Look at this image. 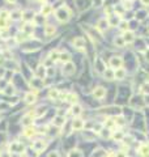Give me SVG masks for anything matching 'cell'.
<instances>
[{"mask_svg":"<svg viewBox=\"0 0 149 157\" xmlns=\"http://www.w3.org/2000/svg\"><path fill=\"white\" fill-rule=\"evenodd\" d=\"M21 16H22V13H21L20 11H13V12L11 13V19H12V20H20Z\"/></svg>","mask_w":149,"mask_h":157,"instance_id":"cell-34","label":"cell"},{"mask_svg":"<svg viewBox=\"0 0 149 157\" xmlns=\"http://www.w3.org/2000/svg\"><path fill=\"white\" fill-rule=\"evenodd\" d=\"M39 1H46V0H39Z\"/></svg>","mask_w":149,"mask_h":157,"instance_id":"cell-47","label":"cell"},{"mask_svg":"<svg viewBox=\"0 0 149 157\" xmlns=\"http://www.w3.org/2000/svg\"><path fill=\"white\" fill-rule=\"evenodd\" d=\"M53 12V7H51L50 4H45V5H42V9H41V14L42 16H48V14Z\"/></svg>","mask_w":149,"mask_h":157,"instance_id":"cell-19","label":"cell"},{"mask_svg":"<svg viewBox=\"0 0 149 157\" xmlns=\"http://www.w3.org/2000/svg\"><path fill=\"white\" fill-rule=\"evenodd\" d=\"M71 113H72V115H73L75 118H78V117L81 115V113H83V107H81L78 104L72 105V107H71Z\"/></svg>","mask_w":149,"mask_h":157,"instance_id":"cell-14","label":"cell"},{"mask_svg":"<svg viewBox=\"0 0 149 157\" xmlns=\"http://www.w3.org/2000/svg\"><path fill=\"white\" fill-rule=\"evenodd\" d=\"M4 93H5V94H8V96H12V94H13V93H14V89H13V86H12V85H8L7 88H5Z\"/></svg>","mask_w":149,"mask_h":157,"instance_id":"cell-37","label":"cell"},{"mask_svg":"<svg viewBox=\"0 0 149 157\" xmlns=\"http://www.w3.org/2000/svg\"><path fill=\"white\" fill-rule=\"evenodd\" d=\"M141 4L145 7H149V0H141Z\"/></svg>","mask_w":149,"mask_h":157,"instance_id":"cell-43","label":"cell"},{"mask_svg":"<svg viewBox=\"0 0 149 157\" xmlns=\"http://www.w3.org/2000/svg\"><path fill=\"white\" fill-rule=\"evenodd\" d=\"M54 33H55V26L54 25H46L45 26V34H46L47 37L54 35Z\"/></svg>","mask_w":149,"mask_h":157,"instance_id":"cell-26","label":"cell"},{"mask_svg":"<svg viewBox=\"0 0 149 157\" xmlns=\"http://www.w3.org/2000/svg\"><path fill=\"white\" fill-rule=\"evenodd\" d=\"M9 151L12 153H24L25 152V147H24L21 143H19V141H14V143L11 144Z\"/></svg>","mask_w":149,"mask_h":157,"instance_id":"cell-5","label":"cell"},{"mask_svg":"<svg viewBox=\"0 0 149 157\" xmlns=\"http://www.w3.org/2000/svg\"><path fill=\"white\" fill-rule=\"evenodd\" d=\"M45 113H46V107H45V106H39L37 110L33 113V117H41L42 114H45Z\"/></svg>","mask_w":149,"mask_h":157,"instance_id":"cell-32","label":"cell"},{"mask_svg":"<svg viewBox=\"0 0 149 157\" xmlns=\"http://www.w3.org/2000/svg\"><path fill=\"white\" fill-rule=\"evenodd\" d=\"M127 76V71L123 67L115 69V80H123Z\"/></svg>","mask_w":149,"mask_h":157,"instance_id":"cell-15","label":"cell"},{"mask_svg":"<svg viewBox=\"0 0 149 157\" xmlns=\"http://www.w3.org/2000/svg\"><path fill=\"white\" fill-rule=\"evenodd\" d=\"M59 96H60V92L58 89H55V88L50 89V92H48V97H50L51 99H58V98H59Z\"/></svg>","mask_w":149,"mask_h":157,"instance_id":"cell-27","label":"cell"},{"mask_svg":"<svg viewBox=\"0 0 149 157\" xmlns=\"http://www.w3.org/2000/svg\"><path fill=\"white\" fill-rule=\"evenodd\" d=\"M124 136H126V135H124L122 131H117V132L112 131V136L111 138L114 139V140H117V141H123Z\"/></svg>","mask_w":149,"mask_h":157,"instance_id":"cell-24","label":"cell"},{"mask_svg":"<svg viewBox=\"0 0 149 157\" xmlns=\"http://www.w3.org/2000/svg\"><path fill=\"white\" fill-rule=\"evenodd\" d=\"M123 141H124V144H127V145H128V144H131L133 141V138L131 136V135H128V136H124Z\"/></svg>","mask_w":149,"mask_h":157,"instance_id":"cell-39","label":"cell"},{"mask_svg":"<svg viewBox=\"0 0 149 157\" xmlns=\"http://www.w3.org/2000/svg\"><path fill=\"white\" fill-rule=\"evenodd\" d=\"M145 59H147L148 62H149V49H148L147 51H145Z\"/></svg>","mask_w":149,"mask_h":157,"instance_id":"cell-44","label":"cell"},{"mask_svg":"<svg viewBox=\"0 0 149 157\" xmlns=\"http://www.w3.org/2000/svg\"><path fill=\"white\" fill-rule=\"evenodd\" d=\"M140 89H141V93H144L145 96L149 94V84L148 83H144L141 86H140Z\"/></svg>","mask_w":149,"mask_h":157,"instance_id":"cell-35","label":"cell"},{"mask_svg":"<svg viewBox=\"0 0 149 157\" xmlns=\"http://www.w3.org/2000/svg\"><path fill=\"white\" fill-rule=\"evenodd\" d=\"M46 71H47V68L45 67V66H38L37 71H35V75H37L38 78H43L46 76Z\"/></svg>","mask_w":149,"mask_h":157,"instance_id":"cell-18","label":"cell"},{"mask_svg":"<svg viewBox=\"0 0 149 157\" xmlns=\"http://www.w3.org/2000/svg\"><path fill=\"white\" fill-rule=\"evenodd\" d=\"M32 148H33V149H34L37 153H39V152H42V151L46 148V143H45L43 140H35L34 143H33Z\"/></svg>","mask_w":149,"mask_h":157,"instance_id":"cell-8","label":"cell"},{"mask_svg":"<svg viewBox=\"0 0 149 157\" xmlns=\"http://www.w3.org/2000/svg\"><path fill=\"white\" fill-rule=\"evenodd\" d=\"M114 43H115V46H117V47H123L124 45H126V43H124L123 37H122V35H118V37L114 39Z\"/></svg>","mask_w":149,"mask_h":157,"instance_id":"cell-30","label":"cell"},{"mask_svg":"<svg viewBox=\"0 0 149 157\" xmlns=\"http://www.w3.org/2000/svg\"><path fill=\"white\" fill-rule=\"evenodd\" d=\"M122 37H123V41H124L126 45H131V43L135 42V33H133L132 30H127V32H124Z\"/></svg>","mask_w":149,"mask_h":157,"instance_id":"cell-4","label":"cell"},{"mask_svg":"<svg viewBox=\"0 0 149 157\" xmlns=\"http://www.w3.org/2000/svg\"><path fill=\"white\" fill-rule=\"evenodd\" d=\"M0 157H11V153L8 151H3V152H0Z\"/></svg>","mask_w":149,"mask_h":157,"instance_id":"cell-41","label":"cell"},{"mask_svg":"<svg viewBox=\"0 0 149 157\" xmlns=\"http://www.w3.org/2000/svg\"><path fill=\"white\" fill-rule=\"evenodd\" d=\"M53 125H54V126H56V127H62V126H64V125H66V118L58 114L56 117H54V119H53Z\"/></svg>","mask_w":149,"mask_h":157,"instance_id":"cell-12","label":"cell"},{"mask_svg":"<svg viewBox=\"0 0 149 157\" xmlns=\"http://www.w3.org/2000/svg\"><path fill=\"white\" fill-rule=\"evenodd\" d=\"M75 72V64L72 62L69 63H66L64 67H63V75H66V76H69V75H72Z\"/></svg>","mask_w":149,"mask_h":157,"instance_id":"cell-9","label":"cell"},{"mask_svg":"<svg viewBox=\"0 0 149 157\" xmlns=\"http://www.w3.org/2000/svg\"><path fill=\"white\" fill-rule=\"evenodd\" d=\"M119 28H120L122 30H123V33H124V32H127V30H128V22H127V21H120Z\"/></svg>","mask_w":149,"mask_h":157,"instance_id":"cell-36","label":"cell"},{"mask_svg":"<svg viewBox=\"0 0 149 157\" xmlns=\"http://www.w3.org/2000/svg\"><path fill=\"white\" fill-rule=\"evenodd\" d=\"M139 153L140 157H149V144L144 143L139 147Z\"/></svg>","mask_w":149,"mask_h":157,"instance_id":"cell-13","label":"cell"},{"mask_svg":"<svg viewBox=\"0 0 149 157\" xmlns=\"http://www.w3.org/2000/svg\"><path fill=\"white\" fill-rule=\"evenodd\" d=\"M93 97L96 99H103L106 97V88H103V86H96L93 89Z\"/></svg>","mask_w":149,"mask_h":157,"instance_id":"cell-3","label":"cell"},{"mask_svg":"<svg viewBox=\"0 0 149 157\" xmlns=\"http://www.w3.org/2000/svg\"><path fill=\"white\" fill-rule=\"evenodd\" d=\"M59 60L60 62H63L66 64V63H69L71 62V54L69 53H60V55H59Z\"/></svg>","mask_w":149,"mask_h":157,"instance_id":"cell-20","label":"cell"},{"mask_svg":"<svg viewBox=\"0 0 149 157\" xmlns=\"http://www.w3.org/2000/svg\"><path fill=\"white\" fill-rule=\"evenodd\" d=\"M9 12H7V11H1L0 12V20H5L7 21V19H8V16H9Z\"/></svg>","mask_w":149,"mask_h":157,"instance_id":"cell-38","label":"cell"},{"mask_svg":"<svg viewBox=\"0 0 149 157\" xmlns=\"http://www.w3.org/2000/svg\"><path fill=\"white\" fill-rule=\"evenodd\" d=\"M68 157H84V155L80 149H72L71 152L68 153Z\"/></svg>","mask_w":149,"mask_h":157,"instance_id":"cell-29","label":"cell"},{"mask_svg":"<svg viewBox=\"0 0 149 157\" xmlns=\"http://www.w3.org/2000/svg\"><path fill=\"white\" fill-rule=\"evenodd\" d=\"M73 46L77 50H84L85 49V39L83 37H75V39H73Z\"/></svg>","mask_w":149,"mask_h":157,"instance_id":"cell-10","label":"cell"},{"mask_svg":"<svg viewBox=\"0 0 149 157\" xmlns=\"http://www.w3.org/2000/svg\"><path fill=\"white\" fill-rule=\"evenodd\" d=\"M127 1H128V3H130V1H133V0H127Z\"/></svg>","mask_w":149,"mask_h":157,"instance_id":"cell-46","label":"cell"},{"mask_svg":"<svg viewBox=\"0 0 149 157\" xmlns=\"http://www.w3.org/2000/svg\"><path fill=\"white\" fill-rule=\"evenodd\" d=\"M47 157H60V155L56 152V151H53V152H50V153H48Z\"/></svg>","mask_w":149,"mask_h":157,"instance_id":"cell-40","label":"cell"},{"mask_svg":"<svg viewBox=\"0 0 149 157\" xmlns=\"http://www.w3.org/2000/svg\"><path fill=\"white\" fill-rule=\"evenodd\" d=\"M114 122H115V125L117 126H124L126 125V122H124V118L120 115H118V117H114Z\"/></svg>","mask_w":149,"mask_h":157,"instance_id":"cell-31","label":"cell"},{"mask_svg":"<svg viewBox=\"0 0 149 157\" xmlns=\"http://www.w3.org/2000/svg\"><path fill=\"white\" fill-rule=\"evenodd\" d=\"M22 123L25 127H29V126H32V123H33V114H28V115H25L22 118Z\"/></svg>","mask_w":149,"mask_h":157,"instance_id":"cell-21","label":"cell"},{"mask_svg":"<svg viewBox=\"0 0 149 157\" xmlns=\"http://www.w3.org/2000/svg\"><path fill=\"white\" fill-rule=\"evenodd\" d=\"M66 101H67V102H69L71 105L77 104V96H76L75 93H68V94L66 96Z\"/></svg>","mask_w":149,"mask_h":157,"instance_id":"cell-22","label":"cell"},{"mask_svg":"<svg viewBox=\"0 0 149 157\" xmlns=\"http://www.w3.org/2000/svg\"><path fill=\"white\" fill-rule=\"evenodd\" d=\"M115 157H127V155L124 152H118L117 155H115Z\"/></svg>","mask_w":149,"mask_h":157,"instance_id":"cell-42","label":"cell"},{"mask_svg":"<svg viewBox=\"0 0 149 157\" xmlns=\"http://www.w3.org/2000/svg\"><path fill=\"white\" fill-rule=\"evenodd\" d=\"M84 127H85V123L81 118H75V119L72 120V128H73L75 131H81Z\"/></svg>","mask_w":149,"mask_h":157,"instance_id":"cell-6","label":"cell"},{"mask_svg":"<svg viewBox=\"0 0 149 157\" xmlns=\"http://www.w3.org/2000/svg\"><path fill=\"white\" fill-rule=\"evenodd\" d=\"M24 135L26 138H33L35 135V128L33 126H29V127H25V131H24Z\"/></svg>","mask_w":149,"mask_h":157,"instance_id":"cell-23","label":"cell"},{"mask_svg":"<svg viewBox=\"0 0 149 157\" xmlns=\"http://www.w3.org/2000/svg\"><path fill=\"white\" fill-rule=\"evenodd\" d=\"M103 77H105V80H115V71L112 68H106L105 71H103Z\"/></svg>","mask_w":149,"mask_h":157,"instance_id":"cell-11","label":"cell"},{"mask_svg":"<svg viewBox=\"0 0 149 157\" xmlns=\"http://www.w3.org/2000/svg\"><path fill=\"white\" fill-rule=\"evenodd\" d=\"M22 19L29 22L30 20L34 19V13H33L32 11H26V12H24V13H22Z\"/></svg>","mask_w":149,"mask_h":157,"instance_id":"cell-28","label":"cell"},{"mask_svg":"<svg viewBox=\"0 0 149 157\" xmlns=\"http://www.w3.org/2000/svg\"><path fill=\"white\" fill-rule=\"evenodd\" d=\"M35 99H37V96H35V93L30 92V93H26V94H25V102H26L28 105L34 104Z\"/></svg>","mask_w":149,"mask_h":157,"instance_id":"cell-17","label":"cell"},{"mask_svg":"<svg viewBox=\"0 0 149 157\" xmlns=\"http://www.w3.org/2000/svg\"><path fill=\"white\" fill-rule=\"evenodd\" d=\"M99 135H101L103 139H110L112 136V131L109 128H102L101 132H99Z\"/></svg>","mask_w":149,"mask_h":157,"instance_id":"cell-25","label":"cell"},{"mask_svg":"<svg viewBox=\"0 0 149 157\" xmlns=\"http://www.w3.org/2000/svg\"><path fill=\"white\" fill-rule=\"evenodd\" d=\"M71 17V11L67 7H60L59 9L56 11V19L60 21V22H67Z\"/></svg>","mask_w":149,"mask_h":157,"instance_id":"cell-1","label":"cell"},{"mask_svg":"<svg viewBox=\"0 0 149 157\" xmlns=\"http://www.w3.org/2000/svg\"><path fill=\"white\" fill-rule=\"evenodd\" d=\"M59 55H60V53H58V51H51L48 58L51 59V62H53V63H55L56 60H59Z\"/></svg>","mask_w":149,"mask_h":157,"instance_id":"cell-33","label":"cell"},{"mask_svg":"<svg viewBox=\"0 0 149 157\" xmlns=\"http://www.w3.org/2000/svg\"><path fill=\"white\" fill-rule=\"evenodd\" d=\"M110 28V24H109V20L107 19H101L98 20V22H97V29L99 30V32H105V30H107Z\"/></svg>","mask_w":149,"mask_h":157,"instance_id":"cell-7","label":"cell"},{"mask_svg":"<svg viewBox=\"0 0 149 157\" xmlns=\"http://www.w3.org/2000/svg\"><path fill=\"white\" fill-rule=\"evenodd\" d=\"M8 3H16V0H7Z\"/></svg>","mask_w":149,"mask_h":157,"instance_id":"cell-45","label":"cell"},{"mask_svg":"<svg viewBox=\"0 0 149 157\" xmlns=\"http://www.w3.org/2000/svg\"><path fill=\"white\" fill-rule=\"evenodd\" d=\"M109 66H110V68H112L114 71L118 68H122L123 67V59H122V56H119V55L111 56L110 60H109Z\"/></svg>","mask_w":149,"mask_h":157,"instance_id":"cell-2","label":"cell"},{"mask_svg":"<svg viewBox=\"0 0 149 157\" xmlns=\"http://www.w3.org/2000/svg\"><path fill=\"white\" fill-rule=\"evenodd\" d=\"M109 24H110V26H119L120 24V20H119V16H117V14H109Z\"/></svg>","mask_w":149,"mask_h":157,"instance_id":"cell-16","label":"cell"}]
</instances>
